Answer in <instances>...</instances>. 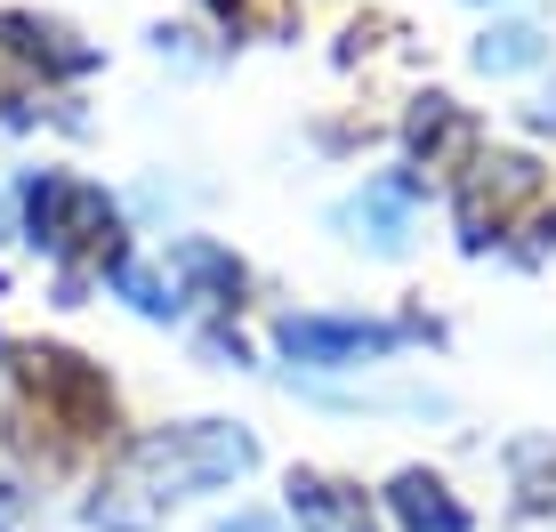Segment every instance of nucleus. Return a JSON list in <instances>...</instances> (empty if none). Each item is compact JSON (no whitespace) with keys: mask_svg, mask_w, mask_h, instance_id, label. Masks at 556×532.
<instances>
[{"mask_svg":"<svg viewBox=\"0 0 556 532\" xmlns=\"http://www.w3.org/2000/svg\"><path fill=\"white\" fill-rule=\"evenodd\" d=\"M178 266L210 291V307H235V299H242V266L226 258L218 242H178Z\"/></svg>","mask_w":556,"mask_h":532,"instance_id":"11","label":"nucleus"},{"mask_svg":"<svg viewBox=\"0 0 556 532\" xmlns=\"http://www.w3.org/2000/svg\"><path fill=\"white\" fill-rule=\"evenodd\" d=\"M541 202V169L525 154H484L459 169V242L468 251H492V242L516 226V211Z\"/></svg>","mask_w":556,"mask_h":532,"instance_id":"3","label":"nucleus"},{"mask_svg":"<svg viewBox=\"0 0 556 532\" xmlns=\"http://www.w3.org/2000/svg\"><path fill=\"white\" fill-rule=\"evenodd\" d=\"M25 379H33V395H41L49 428L81 435V444L113 428V388H105V379L81 364V355H65V347H41V355L25 364Z\"/></svg>","mask_w":556,"mask_h":532,"instance_id":"4","label":"nucleus"},{"mask_svg":"<svg viewBox=\"0 0 556 532\" xmlns=\"http://www.w3.org/2000/svg\"><path fill=\"white\" fill-rule=\"evenodd\" d=\"M388 517L404 524V532H476V517H468V501L444 484V477H428V468H404V477H388Z\"/></svg>","mask_w":556,"mask_h":532,"instance_id":"7","label":"nucleus"},{"mask_svg":"<svg viewBox=\"0 0 556 532\" xmlns=\"http://www.w3.org/2000/svg\"><path fill=\"white\" fill-rule=\"evenodd\" d=\"M412 202H419V178H379L355 202H339V226H355V242H371V251H404Z\"/></svg>","mask_w":556,"mask_h":532,"instance_id":"8","label":"nucleus"},{"mask_svg":"<svg viewBox=\"0 0 556 532\" xmlns=\"http://www.w3.org/2000/svg\"><path fill=\"white\" fill-rule=\"evenodd\" d=\"M532 56H541V33H532V25H501V33L476 41V65H484V73H516V65H532Z\"/></svg>","mask_w":556,"mask_h":532,"instance_id":"12","label":"nucleus"},{"mask_svg":"<svg viewBox=\"0 0 556 532\" xmlns=\"http://www.w3.org/2000/svg\"><path fill=\"white\" fill-rule=\"evenodd\" d=\"M33 242H49V251H105V235H113V211L89 186H73V178H33Z\"/></svg>","mask_w":556,"mask_h":532,"instance_id":"5","label":"nucleus"},{"mask_svg":"<svg viewBox=\"0 0 556 532\" xmlns=\"http://www.w3.org/2000/svg\"><path fill=\"white\" fill-rule=\"evenodd\" d=\"M419 322H371V315H282L275 322V347L306 371H355V364H379L395 355Z\"/></svg>","mask_w":556,"mask_h":532,"instance_id":"2","label":"nucleus"},{"mask_svg":"<svg viewBox=\"0 0 556 532\" xmlns=\"http://www.w3.org/2000/svg\"><path fill=\"white\" fill-rule=\"evenodd\" d=\"M508 484H516V508L548 517L556 508V435H525V444L508 452Z\"/></svg>","mask_w":556,"mask_h":532,"instance_id":"10","label":"nucleus"},{"mask_svg":"<svg viewBox=\"0 0 556 532\" xmlns=\"http://www.w3.org/2000/svg\"><path fill=\"white\" fill-rule=\"evenodd\" d=\"M525 122H532V129H541V138H556V89H541V98H532V105H525Z\"/></svg>","mask_w":556,"mask_h":532,"instance_id":"14","label":"nucleus"},{"mask_svg":"<svg viewBox=\"0 0 556 532\" xmlns=\"http://www.w3.org/2000/svg\"><path fill=\"white\" fill-rule=\"evenodd\" d=\"M282 501H291L299 532H379L371 492H363L355 477H331V468H291Z\"/></svg>","mask_w":556,"mask_h":532,"instance_id":"6","label":"nucleus"},{"mask_svg":"<svg viewBox=\"0 0 556 532\" xmlns=\"http://www.w3.org/2000/svg\"><path fill=\"white\" fill-rule=\"evenodd\" d=\"M258 468V435L242 420H178L153 428L122 452V468L89 492V532H153L178 501H202V492H226Z\"/></svg>","mask_w":556,"mask_h":532,"instance_id":"1","label":"nucleus"},{"mask_svg":"<svg viewBox=\"0 0 556 532\" xmlns=\"http://www.w3.org/2000/svg\"><path fill=\"white\" fill-rule=\"evenodd\" d=\"M404 145H412V162L452 169V162L476 145V129H468V113H459L452 98H419V105H412V122H404Z\"/></svg>","mask_w":556,"mask_h":532,"instance_id":"9","label":"nucleus"},{"mask_svg":"<svg viewBox=\"0 0 556 532\" xmlns=\"http://www.w3.org/2000/svg\"><path fill=\"white\" fill-rule=\"evenodd\" d=\"M210 532H282V524L266 517V508H235V517H226V524H210Z\"/></svg>","mask_w":556,"mask_h":532,"instance_id":"13","label":"nucleus"}]
</instances>
